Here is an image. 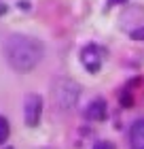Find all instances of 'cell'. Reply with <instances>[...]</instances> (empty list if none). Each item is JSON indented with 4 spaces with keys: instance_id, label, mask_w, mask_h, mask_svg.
I'll list each match as a JSON object with an SVG mask.
<instances>
[{
    "instance_id": "7",
    "label": "cell",
    "mask_w": 144,
    "mask_h": 149,
    "mask_svg": "<svg viewBox=\"0 0 144 149\" xmlns=\"http://www.w3.org/2000/svg\"><path fill=\"white\" fill-rule=\"evenodd\" d=\"M9 132H11V128H9V121H6L4 117H0V145H2L4 141L9 139Z\"/></svg>"
},
{
    "instance_id": "10",
    "label": "cell",
    "mask_w": 144,
    "mask_h": 149,
    "mask_svg": "<svg viewBox=\"0 0 144 149\" xmlns=\"http://www.w3.org/2000/svg\"><path fill=\"white\" fill-rule=\"evenodd\" d=\"M4 13H6V4L0 0V15H4Z\"/></svg>"
},
{
    "instance_id": "1",
    "label": "cell",
    "mask_w": 144,
    "mask_h": 149,
    "mask_svg": "<svg viewBox=\"0 0 144 149\" xmlns=\"http://www.w3.org/2000/svg\"><path fill=\"white\" fill-rule=\"evenodd\" d=\"M4 56L6 62L11 64L13 70L17 72H30L36 68L38 62L45 56V47L38 38L28 36V34H13L9 36L4 45Z\"/></svg>"
},
{
    "instance_id": "2",
    "label": "cell",
    "mask_w": 144,
    "mask_h": 149,
    "mask_svg": "<svg viewBox=\"0 0 144 149\" xmlns=\"http://www.w3.org/2000/svg\"><path fill=\"white\" fill-rule=\"evenodd\" d=\"M53 102L61 111H70L81 98V85L72 79H57L53 83Z\"/></svg>"
},
{
    "instance_id": "11",
    "label": "cell",
    "mask_w": 144,
    "mask_h": 149,
    "mask_svg": "<svg viewBox=\"0 0 144 149\" xmlns=\"http://www.w3.org/2000/svg\"><path fill=\"white\" fill-rule=\"evenodd\" d=\"M116 2H125V0H108V9H110V6H114Z\"/></svg>"
},
{
    "instance_id": "9",
    "label": "cell",
    "mask_w": 144,
    "mask_h": 149,
    "mask_svg": "<svg viewBox=\"0 0 144 149\" xmlns=\"http://www.w3.org/2000/svg\"><path fill=\"white\" fill-rule=\"evenodd\" d=\"M132 38H134V40H138V43H140V40L144 43V28H138V30H134V32H132Z\"/></svg>"
},
{
    "instance_id": "4",
    "label": "cell",
    "mask_w": 144,
    "mask_h": 149,
    "mask_svg": "<svg viewBox=\"0 0 144 149\" xmlns=\"http://www.w3.org/2000/svg\"><path fill=\"white\" fill-rule=\"evenodd\" d=\"M104 58H106V51L98 45H87L83 51H81V62L89 72H98L104 64Z\"/></svg>"
},
{
    "instance_id": "6",
    "label": "cell",
    "mask_w": 144,
    "mask_h": 149,
    "mask_svg": "<svg viewBox=\"0 0 144 149\" xmlns=\"http://www.w3.org/2000/svg\"><path fill=\"white\" fill-rule=\"evenodd\" d=\"M129 143L132 149H144V119H138L129 130Z\"/></svg>"
},
{
    "instance_id": "3",
    "label": "cell",
    "mask_w": 144,
    "mask_h": 149,
    "mask_svg": "<svg viewBox=\"0 0 144 149\" xmlns=\"http://www.w3.org/2000/svg\"><path fill=\"white\" fill-rule=\"evenodd\" d=\"M40 115H43V98L38 94H28L23 100V121L25 126H38L40 121Z\"/></svg>"
},
{
    "instance_id": "8",
    "label": "cell",
    "mask_w": 144,
    "mask_h": 149,
    "mask_svg": "<svg viewBox=\"0 0 144 149\" xmlns=\"http://www.w3.org/2000/svg\"><path fill=\"white\" fill-rule=\"evenodd\" d=\"M93 149H116L114 143H110V141H100V143H95Z\"/></svg>"
},
{
    "instance_id": "5",
    "label": "cell",
    "mask_w": 144,
    "mask_h": 149,
    "mask_svg": "<svg viewBox=\"0 0 144 149\" xmlns=\"http://www.w3.org/2000/svg\"><path fill=\"white\" fill-rule=\"evenodd\" d=\"M108 115V109H106V102L104 100H93L91 104H89V109L85 111V117L91 119V121H104Z\"/></svg>"
}]
</instances>
